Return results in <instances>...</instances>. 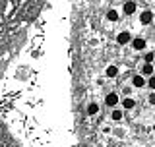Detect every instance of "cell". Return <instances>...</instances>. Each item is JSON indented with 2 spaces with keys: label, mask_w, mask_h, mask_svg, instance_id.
<instances>
[{
  "label": "cell",
  "mask_w": 155,
  "mask_h": 147,
  "mask_svg": "<svg viewBox=\"0 0 155 147\" xmlns=\"http://www.w3.org/2000/svg\"><path fill=\"white\" fill-rule=\"evenodd\" d=\"M147 85H149V89H153V91H155V76H151V77L147 80Z\"/></svg>",
  "instance_id": "cell-13"
},
{
  "label": "cell",
  "mask_w": 155,
  "mask_h": 147,
  "mask_svg": "<svg viewBox=\"0 0 155 147\" xmlns=\"http://www.w3.org/2000/svg\"><path fill=\"white\" fill-rule=\"evenodd\" d=\"M118 76V68L116 66H109L107 68V77H116Z\"/></svg>",
  "instance_id": "cell-9"
},
{
  "label": "cell",
  "mask_w": 155,
  "mask_h": 147,
  "mask_svg": "<svg viewBox=\"0 0 155 147\" xmlns=\"http://www.w3.org/2000/svg\"><path fill=\"white\" fill-rule=\"evenodd\" d=\"M142 74H143V76H151V74H153V66L151 64H143Z\"/></svg>",
  "instance_id": "cell-12"
},
{
  "label": "cell",
  "mask_w": 155,
  "mask_h": 147,
  "mask_svg": "<svg viewBox=\"0 0 155 147\" xmlns=\"http://www.w3.org/2000/svg\"><path fill=\"white\" fill-rule=\"evenodd\" d=\"M132 85H134V87H143V85H145L143 76H134V77H132Z\"/></svg>",
  "instance_id": "cell-7"
},
{
  "label": "cell",
  "mask_w": 155,
  "mask_h": 147,
  "mask_svg": "<svg viewBox=\"0 0 155 147\" xmlns=\"http://www.w3.org/2000/svg\"><path fill=\"white\" fill-rule=\"evenodd\" d=\"M97 112H99V105H97V103H89V105H87V114L95 116Z\"/></svg>",
  "instance_id": "cell-6"
},
{
  "label": "cell",
  "mask_w": 155,
  "mask_h": 147,
  "mask_svg": "<svg viewBox=\"0 0 155 147\" xmlns=\"http://www.w3.org/2000/svg\"><path fill=\"white\" fill-rule=\"evenodd\" d=\"M107 19H109V21H116V19H118V12H116V10H109V12H107Z\"/></svg>",
  "instance_id": "cell-10"
},
{
  "label": "cell",
  "mask_w": 155,
  "mask_h": 147,
  "mask_svg": "<svg viewBox=\"0 0 155 147\" xmlns=\"http://www.w3.org/2000/svg\"><path fill=\"white\" fill-rule=\"evenodd\" d=\"M140 21H142L143 25H149V23L153 21V12L151 10H143L142 16H140Z\"/></svg>",
  "instance_id": "cell-1"
},
{
  "label": "cell",
  "mask_w": 155,
  "mask_h": 147,
  "mask_svg": "<svg viewBox=\"0 0 155 147\" xmlns=\"http://www.w3.org/2000/svg\"><path fill=\"white\" fill-rule=\"evenodd\" d=\"M122 106H124L126 110H130V109H134V106H136V101L132 99V97H126V99L122 101Z\"/></svg>",
  "instance_id": "cell-8"
},
{
  "label": "cell",
  "mask_w": 155,
  "mask_h": 147,
  "mask_svg": "<svg viewBox=\"0 0 155 147\" xmlns=\"http://www.w3.org/2000/svg\"><path fill=\"white\" fill-rule=\"evenodd\" d=\"M130 41H132V37H130V33H128V31L118 33V37H116V43H118V45H128Z\"/></svg>",
  "instance_id": "cell-3"
},
{
  "label": "cell",
  "mask_w": 155,
  "mask_h": 147,
  "mask_svg": "<svg viewBox=\"0 0 155 147\" xmlns=\"http://www.w3.org/2000/svg\"><path fill=\"white\" fill-rule=\"evenodd\" d=\"M153 58H155V54H153V52L145 54V64H151V62H153Z\"/></svg>",
  "instance_id": "cell-14"
},
{
  "label": "cell",
  "mask_w": 155,
  "mask_h": 147,
  "mask_svg": "<svg viewBox=\"0 0 155 147\" xmlns=\"http://www.w3.org/2000/svg\"><path fill=\"white\" fill-rule=\"evenodd\" d=\"M124 14H126V16H132V14L136 12V2H132V0H128V2H126L124 4Z\"/></svg>",
  "instance_id": "cell-4"
},
{
  "label": "cell",
  "mask_w": 155,
  "mask_h": 147,
  "mask_svg": "<svg viewBox=\"0 0 155 147\" xmlns=\"http://www.w3.org/2000/svg\"><path fill=\"white\" fill-rule=\"evenodd\" d=\"M105 105L110 106V109L116 106V105H118V95H116V93H109V95L105 97Z\"/></svg>",
  "instance_id": "cell-2"
},
{
  "label": "cell",
  "mask_w": 155,
  "mask_h": 147,
  "mask_svg": "<svg viewBox=\"0 0 155 147\" xmlns=\"http://www.w3.org/2000/svg\"><path fill=\"white\" fill-rule=\"evenodd\" d=\"M110 118H113L114 122H120V120H122V110H113V114H110Z\"/></svg>",
  "instance_id": "cell-11"
},
{
  "label": "cell",
  "mask_w": 155,
  "mask_h": 147,
  "mask_svg": "<svg viewBox=\"0 0 155 147\" xmlns=\"http://www.w3.org/2000/svg\"><path fill=\"white\" fill-rule=\"evenodd\" d=\"M132 45H134L136 51H143V48H145V41L142 37H136V39H132Z\"/></svg>",
  "instance_id": "cell-5"
},
{
  "label": "cell",
  "mask_w": 155,
  "mask_h": 147,
  "mask_svg": "<svg viewBox=\"0 0 155 147\" xmlns=\"http://www.w3.org/2000/svg\"><path fill=\"white\" fill-rule=\"evenodd\" d=\"M149 103H151V105H155V93H151V95H149Z\"/></svg>",
  "instance_id": "cell-15"
}]
</instances>
